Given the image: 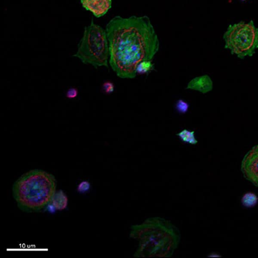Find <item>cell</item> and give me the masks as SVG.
<instances>
[{
  "label": "cell",
  "mask_w": 258,
  "mask_h": 258,
  "mask_svg": "<svg viewBox=\"0 0 258 258\" xmlns=\"http://www.w3.org/2000/svg\"><path fill=\"white\" fill-rule=\"evenodd\" d=\"M105 30L109 64L119 78H134L138 64L152 60L159 49L157 35L147 16H115L107 23Z\"/></svg>",
  "instance_id": "cell-1"
},
{
  "label": "cell",
  "mask_w": 258,
  "mask_h": 258,
  "mask_svg": "<svg viewBox=\"0 0 258 258\" xmlns=\"http://www.w3.org/2000/svg\"><path fill=\"white\" fill-rule=\"evenodd\" d=\"M130 228V237L139 241L135 257H169L180 243L179 229L164 218L150 217Z\"/></svg>",
  "instance_id": "cell-2"
},
{
  "label": "cell",
  "mask_w": 258,
  "mask_h": 258,
  "mask_svg": "<svg viewBox=\"0 0 258 258\" xmlns=\"http://www.w3.org/2000/svg\"><path fill=\"white\" fill-rule=\"evenodd\" d=\"M56 187L53 175L42 170L34 169L16 181L13 194L20 209L27 212H37L51 202Z\"/></svg>",
  "instance_id": "cell-3"
},
{
  "label": "cell",
  "mask_w": 258,
  "mask_h": 258,
  "mask_svg": "<svg viewBox=\"0 0 258 258\" xmlns=\"http://www.w3.org/2000/svg\"><path fill=\"white\" fill-rule=\"evenodd\" d=\"M73 56L95 68L108 67L109 49L106 30L92 20L85 28L77 50Z\"/></svg>",
  "instance_id": "cell-4"
},
{
  "label": "cell",
  "mask_w": 258,
  "mask_h": 258,
  "mask_svg": "<svg viewBox=\"0 0 258 258\" xmlns=\"http://www.w3.org/2000/svg\"><path fill=\"white\" fill-rule=\"evenodd\" d=\"M225 48L240 59L252 56L258 48V29L253 21L230 25L223 35Z\"/></svg>",
  "instance_id": "cell-5"
},
{
  "label": "cell",
  "mask_w": 258,
  "mask_h": 258,
  "mask_svg": "<svg viewBox=\"0 0 258 258\" xmlns=\"http://www.w3.org/2000/svg\"><path fill=\"white\" fill-rule=\"evenodd\" d=\"M241 169L244 177L258 187V145L245 154L242 160Z\"/></svg>",
  "instance_id": "cell-6"
},
{
  "label": "cell",
  "mask_w": 258,
  "mask_h": 258,
  "mask_svg": "<svg viewBox=\"0 0 258 258\" xmlns=\"http://www.w3.org/2000/svg\"><path fill=\"white\" fill-rule=\"evenodd\" d=\"M82 7L100 18L105 15L111 8L112 0H80Z\"/></svg>",
  "instance_id": "cell-7"
},
{
  "label": "cell",
  "mask_w": 258,
  "mask_h": 258,
  "mask_svg": "<svg viewBox=\"0 0 258 258\" xmlns=\"http://www.w3.org/2000/svg\"><path fill=\"white\" fill-rule=\"evenodd\" d=\"M213 83L211 78L207 75L196 77L187 84L186 89L206 94L213 89Z\"/></svg>",
  "instance_id": "cell-8"
},
{
  "label": "cell",
  "mask_w": 258,
  "mask_h": 258,
  "mask_svg": "<svg viewBox=\"0 0 258 258\" xmlns=\"http://www.w3.org/2000/svg\"><path fill=\"white\" fill-rule=\"evenodd\" d=\"M51 202L55 209L62 210L65 209L67 206L68 198L62 190H59L55 192Z\"/></svg>",
  "instance_id": "cell-9"
},
{
  "label": "cell",
  "mask_w": 258,
  "mask_h": 258,
  "mask_svg": "<svg viewBox=\"0 0 258 258\" xmlns=\"http://www.w3.org/2000/svg\"><path fill=\"white\" fill-rule=\"evenodd\" d=\"M195 133V132L194 131L184 129L177 133L176 135L182 142L188 144L195 145L198 142Z\"/></svg>",
  "instance_id": "cell-10"
},
{
  "label": "cell",
  "mask_w": 258,
  "mask_h": 258,
  "mask_svg": "<svg viewBox=\"0 0 258 258\" xmlns=\"http://www.w3.org/2000/svg\"><path fill=\"white\" fill-rule=\"evenodd\" d=\"M154 64L150 60H146L140 62L137 66V74H146L153 70Z\"/></svg>",
  "instance_id": "cell-11"
},
{
  "label": "cell",
  "mask_w": 258,
  "mask_h": 258,
  "mask_svg": "<svg viewBox=\"0 0 258 258\" xmlns=\"http://www.w3.org/2000/svg\"><path fill=\"white\" fill-rule=\"evenodd\" d=\"M256 196L253 193H247L242 198V202L246 207H251L254 205L257 201Z\"/></svg>",
  "instance_id": "cell-12"
},
{
  "label": "cell",
  "mask_w": 258,
  "mask_h": 258,
  "mask_svg": "<svg viewBox=\"0 0 258 258\" xmlns=\"http://www.w3.org/2000/svg\"><path fill=\"white\" fill-rule=\"evenodd\" d=\"M177 107L179 110L184 112L186 111L187 109H188V104L184 101L180 100L178 101Z\"/></svg>",
  "instance_id": "cell-13"
},
{
  "label": "cell",
  "mask_w": 258,
  "mask_h": 258,
  "mask_svg": "<svg viewBox=\"0 0 258 258\" xmlns=\"http://www.w3.org/2000/svg\"><path fill=\"white\" fill-rule=\"evenodd\" d=\"M89 187V183L87 181H83L81 183L78 187V189L80 191L87 190Z\"/></svg>",
  "instance_id": "cell-14"
},
{
  "label": "cell",
  "mask_w": 258,
  "mask_h": 258,
  "mask_svg": "<svg viewBox=\"0 0 258 258\" xmlns=\"http://www.w3.org/2000/svg\"><path fill=\"white\" fill-rule=\"evenodd\" d=\"M241 1H246V0H241Z\"/></svg>",
  "instance_id": "cell-15"
}]
</instances>
